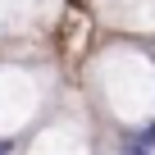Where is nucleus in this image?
Instances as JSON below:
<instances>
[{
    "label": "nucleus",
    "instance_id": "2",
    "mask_svg": "<svg viewBox=\"0 0 155 155\" xmlns=\"http://www.w3.org/2000/svg\"><path fill=\"white\" fill-rule=\"evenodd\" d=\"M114 155H155V150H146V146H137V141H128V137H123Z\"/></svg>",
    "mask_w": 155,
    "mask_h": 155
},
{
    "label": "nucleus",
    "instance_id": "1",
    "mask_svg": "<svg viewBox=\"0 0 155 155\" xmlns=\"http://www.w3.org/2000/svg\"><path fill=\"white\" fill-rule=\"evenodd\" d=\"M32 155H91V137L78 123H68V119H55L41 132V141H37Z\"/></svg>",
    "mask_w": 155,
    "mask_h": 155
}]
</instances>
